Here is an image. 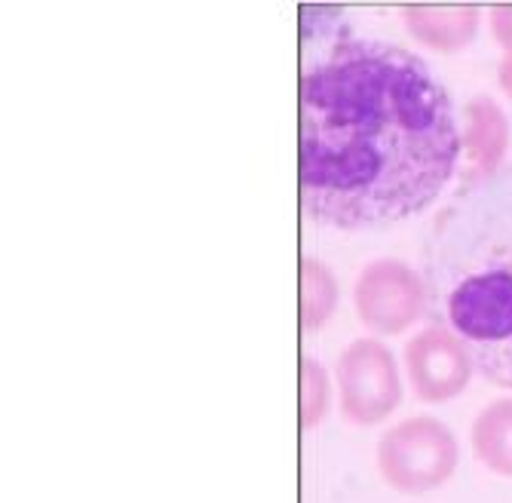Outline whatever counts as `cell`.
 <instances>
[{
    "label": "cell",
    "instance_id": "1",
    "mask_svg": "<svg viewBox=\"0 0 512 503\" xmlns=\"http://www.w3.org/2000/svg\"><path fill=\"white\" fill-rule=\"evenodd\" d=\"M298 80L301 212L335 231H384L430 209L460 172L445 83L399 43L307 7Z\"/></svg>",
    "mask_w": 512,
    "mask_h": 503
},
{
    "label": "cell",
    "instance_id": "2",
    "mask_svg": "<svg viewBox=\"0 0 512 503\" xmlns=\"http://www.w3.org/2000/svg\"><path fill=\"white\" fill-rule=\"evenodd\" d=\"M427 313L512 390V166L460 185L421 246Z\"/></svg>",
    "mask_w": 512,
    "mask_h": 503
},
{
    "label": "cell",
    "instance_id": "3",
    "mask_svg": "<svg viewBox=\"0 0 512 503\" xmlns=\"http://www.w3.org/2000/svg\"><path fill=\"white\" fill-rule=\"evenodd\" d=\"M460 464L454 433L439 418H405L378 442V473L399 494L442 488Z\"/></svg>",
    "mask_w": 512,
    "mask_h": 503
},
{
    "label": "cell",
    "instance_id": "4",
    "mask_svg": "<svg viewBox=\"0 0 512 503\" xmlns=\"http://www.w3.org/2000/svg\"><path fill=\"white\" fill-rule=\"evenodd\" d=\"M335 384L341 415L356 427L387 421L402 402L399 362L378 338H356L341 350L335 362Z\"/></svg>",
    "mask_w": 512,
    "mask_h": 503
},
{
    "label": "cell",
    "instance_id": "5",
    "mask_svg": "<svg viewBox=\"0 0 512 503\" xmlns=\"http://www.w3.org/2000/svg\"><path fill=\"white\" fill-rule=\"evenodd\" d=\"M353 304L365 329L393 338L427 316V286L421 270L399 258H378L356 277Z\"/></svg>",
    "mask_w": 512,
    "mask_h": 503
},
{
    "label": "cell",
    "instance_id": "6",
    "mask_svg": "<svg viewBox=\"0 0 512 503\" xmlns=\"http://www.w3.org/2000/svg\"><path fill=\"white\" fill-rule=\"evenodd\" d=\"M473 359L448 329H421L405 344V375L417 399L448 402L470 387Z\"/></svg>",
    "mask_w": 512,
    "mask_h": 503
},
{
    "label": "cell",
    "instance_id": "7",
    "mask_svg": "<svg viewBox=\"0 0 512 503\" xmlns=\"http://www.w3.org/2000/svg\"><path fill=\"white\" fill-rule=\"evenodd\" d=\"M457 126L463 185L503 169V157L509 148V120L491 96H473L457 117Z\"/></svg>",
    "mask_w": 512,
    "mask_h": 503
},
{
    "label": "cell",
    "instance_id": "8",
    "mask_svg": "<svg viewBox=\"0 0 512 503\" xmlns=\"http://www.w3.org/2000/svg\"><path fill=\"white\" fill-rule=\"evenodd\" d=\"M408 34L424 43V47L436 53H457L470 47L473 37L479 34V7L473 4H454V7H427V4H411L402 10Z\"/></svg>",
    "mask_w": 512,
    "mask_h": 503
},
{
    "label": "cell",
    "instance_id": "9",
    "mask_svg": "<svg viewBox=\"0 0 512 503\" xmlns=\"http://www.w3.org/2000/svg\"><path fill=\"white\" fill-rule=\"evenodd\" d=\"M470 439L482 467L512 479V396L494 399L479 411Z\"/></svg>",
    "mask_w": 512,
    "mask_h": 503
},
{
    "label": "cell",
    "instance_id": "10",
    "mask_svg": "<svg viewBox=\"0 0 512 503\" xmlns=\"http://www.w3.org/2000/svg\"><path fill=\"white\" fill-rule=\"evenodd\" d=\"M338 307V280L325 261L304 255L301 258V332H316L335 316Z\"/></svg>",
    "mask_w": 512,
    "mask_h": 503
},
{
    "label": "cell",
    "instance_id": "11",
    "mask_svg": "<svg viewBox=\"0 0 512 503\" xmlns=\"http://www.w3.org/2000/svg\"><path fill=\"white\" fill-rule=\"evenodd\" d=\"M332 402V381L329 372L322 369V362L313 356L301 359V430H313Z\"/></svg>",
    "mask_w": 512,
    "mask_h": 503
},
{
    "label": "cell",
    "instance_id": "12",
    "mask_svg": "<svg viewBox=\"0 0 512 503\" xmlns=\"http://www.w3.org/2000/svg\"><path fill=\"white\" fill-rule=\"evenodd\" d=\"M488 22H491V34L500 47L506 50V56H512V4H497L488 10Z\"/></svg>",
    "mask_w": 512,
    "mask_h": 503
},
{
    "label": "cell",
    "instance_id": "13",
    "mask_svg": "<svg viewBox=\"0 0 512 503\" xmlns=\"http://www.w3.org/2000/svg\"><path fill=\"white\" fill-rule=\"evenodd\" d=\"M497 80H500V86H503V93L512 99V56H503V62H500V68H497Z\"/></svg>",
    "mask_w": 512,
    "mask_h": 503
}]
</instances>
